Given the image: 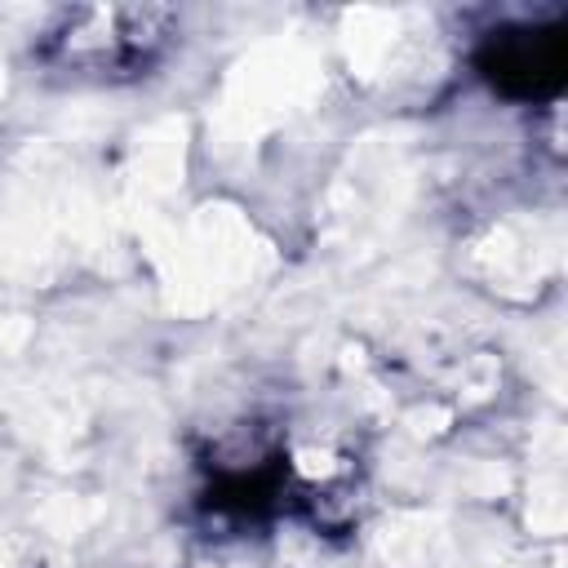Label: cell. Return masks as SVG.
I'll use <instances>...</instances> for the list:
<instances>
[{
	"instance_id": "obj_1",
	"label": "cell",
	"mask_w": 568,
	"mask_h": 568,
	"mask_svg": "<svg viewBox=\"0 0 568 568\" xmlns=\"http://www.w3.org/2000/svg\"><path fill=\"white\" fill-rule=\"evenodd\" d=\"M164 36H169L164 9H80L67 13L62 31H53V49L71 67L133 71L138 62H151Z\"/></svg>"
},
{
	"instance_id": "obj_2",
	"label": "cell",
	"mask_w": 568,
	"mask_h": 568,
	"mask_svg": "<svg viewBox=\"0 0 568 568\" xmlns=\"http://www.w3.org/2000/svg\"><path fill=\"white\" fill-rule=\"evenodd\" d=\"M484 67L510 93H541V89L559 84L564 36H555V31H506V36H497Z\"/></svg>"
}]
</instances>
